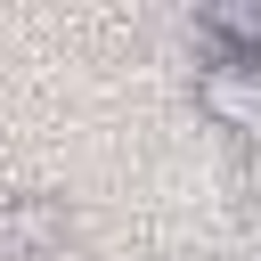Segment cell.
Wrapping results in <instances>:
<instances>
[{
    "instance_id": "cell-1",
    "label": "cell",
    "mask_w": 261,
    "mask_h": 261,
    "mask_svg": "<svg viewBox=\"0 0 261 261\" xmlns=\"http://www.w3.org/2000/svg\"><path fill=\"white\" fill-rule=\"evenodd\" d=\"M73 245V204L49 188H16L0 196V261H57Z\"/></svg>"
},
{
    "instance_id": "cell-2",
    "label": "cell",
    "mask_w": 261,
    "mask_h": 261,
    "mask_svg": "<svg viewBox=\"0 0 261 261\" xmlns=\"http://www.w3.org/2000/svg\"><path fill=\"white\" fill-rule=\"evenodd\" d=\"M196 114L237 139V155H261V65H196Z\"/></svg>"
},
{
    "instance_id": "cell-4",
    "label": "cell",
    "mask_w": 261,
    "mask_h": 261,
    "mask_svg": "<svg viewBox=\"0 0 261 261\" xmlns=\"http://www.w3.org/2000/svg\"><path fill=\"white\" fill-rule=\"evenodd\" d=\"M228 188H237V204H245V212H261V155H237Z\"/></svg>"
},
{
    "instance_id": "cell-3",
    "label": "cell",
    "mask_w": 261,
    "mask_h": 261,
    "mask_svg": "<svg viewBox=\"0 0 261 261\" xmlns=\"http://www.w3.org/2000/svg\"><path fill=\"white\" fill-rule=\"evenodd\" d=\"M204 65H261V0H212L196 8Z\"/></svg>"
}]
</instances>
